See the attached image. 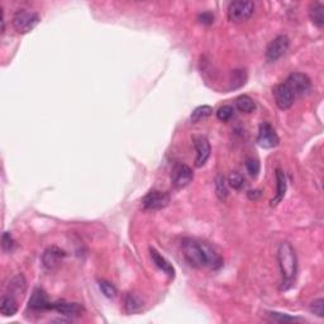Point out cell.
Returning a JSON list of instances; mask_svg holds the SVG:
<instances>
[{
	"mask_svg": "<svg viewBox=\"0 0 324 324\" xmlns=\"http://www.w3.org/2000/svg\"><path fill=\"white\" fill-rule=\"evenodd\" d=\"M244 166H246L247 172H248L251 176L256 178V176L258 175V172H260V162H258L256 158H253V157L246 158Z\"/></svg>",
	"mask_w": 324,
	"mask_h": 324,
	"instance_id": "obj_27",
	"label": "cell"
},
{
	"mask_svg": "<svg viewBox=\"0 0 324 324\" xmlns=\"http://www.w3.org/2000/svg\"><path fill=\"white\" fill-rule=\"evenodd\" d=\"M192 143H194V147H195L196 156H195V166L201 167L205 165V162L208 161L210 156V143L208 141L207 137L204 136H194L192 137Z\"/></svg>",
	"mask_w": 324,
	"mask_h": 324,
	"instance_id": "obj_11",
	"label": "cell"
},
{
	"mask_svg": "<svg viewBox=\"0 0 324 324\" xmlns=\"http://www.w3.org/2000/svg\"><path fill=\"white\" fill-rule=\"evenodd\" d=\"M228 185L235 190H241L244 186V179L239 172H231L228 176Z\"/></svg>",
	"mask_w": 324,
	"mask_h": 324,
	"instance_id": "obj_24",
	"label": "cell"
},
{
	"mask_svg": "<svg viewBox=\"0 0 324 324\" xmlns=\"http://www.w3.org/2000/svg\"><path fill=\"white\" fill-rule=\"evenodd\" d=\"M274 96H275L276 105L281 110H286L291 108L295 101V94L286 83L278 84L274 90Z\"/></svg>",
	"mask_w": 324,
	"mask_h": 324,
	"instance_id": "obj_9",
	"label": "cell"
},
{
	"mask_svg": "<svg viewBox=\"0 0 324 324\" xmlns=\"http://www.w3.org/2000/svg\"><path fill=\"white\" fill-rule=\"evenodd\" d=\"M215 192L219 200H226L228 196V189H227V184L223 176H218L215 179Z\"/></svg>",
	"mask_w": 324,
	"mask_h": 324,
	"instance_id": "obj_23",
	"label": "cell"
},
{
	"mask_svg": "<svg viewBox=\"0 0 324 324\" xmlns=\"http://www.w3.org/2000/svg\"><path fill=\"white\" fill-rule=\"evenodd\" d=\"M66 257V252L58 247H48L42 255V264L47 270H55L58 265Z\"/></svg>",
	"mask_w": 324,
	"mask_h": 324,
	"instance_id": "obj_12",
	"label": "cell"
},
{
	"mask_svg": "<svg viewBox=\"0 0 324 324\" xmlns=\"http://www.w3.org/2000/svg\"><path fill=\"white\" fill-rule=\"evenodd\" d=\"M255 12V3L246 0H237L228 8V19L233 23H242L251 18Z\"/></svg>",
	"mask_w": 324,
	"mask_h": 324,
	"instance_id": "obj_4",
	"label": "cell"
},
{
	"mask_svg": "<svg viewBox=\"0 0 324 324\" xmlns=\"http://www.w3.org/2000/svg\"><path fill=\"white\" fill-rule=\"evenodd\" d=\"M232 75H233V85H232L233 89L244 85V83H246V74H244L242 70H234Z\"/></svg>",
	"mask_w": 324,
	"mask_h": 324,
	"instance_id": "obj_31",
	"label": "cell"
},
{
	"mask_svg": "<svg viewBox=\"0 0 324 324\" xmlns=\"http://www.w3.org/2000/svg\"><path fill=\"white\" fill-rule=\"evenodd\" d=\"M310 312L316 316L323 318L324 317V300L323 299H317L310 304Z\"/></svg>",
	"mask_w": 324,
	"mask_h": 324,
	"instance_id": "obj_28",
	"label": "cell"
},
{
	"mask_svg": "<svg viewBox=\"0 0 324 324\" xmlns=\"http://www.w3.org/2000/svg\"><path fill=\"white\" fill-rule=\"evenodd\" d=\"M124 308H126V312L128 314H137L143 308V303L135 294H128L126 296V300H124Z\"/></svg>",
	"mask_w": 324,
	"mask_h": 324,
	"instance_id": "obj_19",
	"label": "cell"
},
{
	"mask_svg": "<svg viewBox=\"0 0 324 324\" xmlns=\"http://www.w3.org/2000/svg\"><path fill=\"white\" fill-rule=\"evenodd\" d=\"M290 45V40L287 36H278L269 43L266 48V60L269 62H275L278 58L285 55Z\"/></svg>",
	"mask_w": 324,
	"mask_h": 324,
	"instance_id": "obj_7",
	"label": "cell"
},
{
	"mask_svg": "<svg viewBox=\"0 0 324 324\" xmlns=\"http://www.w3.org/2000/svg\"><path fill=\"white\" fill-rule=\"evenodd\" d=\"M149 252H151V258L152 261L155 262L156 266L160 270H162L166 275H169L170 278H174L175 276V270L172 267V265L167 261L166 258L162 255H160V252L155 250V248H149Z\"/></svg>",
	"mask_w": 324,
	"mask_h": 324,
	"instance_id": "obj_16",
	"label": "cell"
},
{
	"mask_svg": "<svg viewBox=\"0 0 324 324\" xmlns=\"http://www.w3.org/2000/svg\"><path fill=\"white\" fill-rule=\"evenodd\" d=\"M17 312L18 307L17 301L14 300V298H13L12 295L1 296V300H0V313H1L4 317H13Z\"/></svg>",
	"mask_w": 324,
	"mask_h": 324,
	"instance_id": "obj_17",
	"label": "cell"
},
{
	"mask_svg": "<svg viewBox=\"0 0 324 324\" xmlns=\"http://www.w3.org/2000/svg\"><path fill=\"white\" fill-rule=\"evenodd\" d=\"M198 20L203 24H212L213 22H214V15H213L212 13H208V12L201 13V14L198 17Z\"/></svg>",
	"mask_w": 324,
	"mask_h": 324,
	"instance_id": "obj_32",
	"label": "cell"
},
{
	"mask_svg": "<svg viewBox=\"0 0 324 324\" xmlns=\"http://www.w3.org/2000/svg\"><path fill=\"white\" fill-rule=\"evenodd\" d=\"M99 287H100L101 293L106 296V298H114L117 295V287L112 284V282L106 281V280H100L99 281Z\"/></svg>",
	"mask_w": 324,
	"mask_h": 324,
	"instance_id": "obj_25",
	"label": "cell"
},
{
	"mask_svg": "<svg viewBox=\"0 0 324 324\" xmlns=\"http://www.w3.org/2000/svg\"><path fill=\"white\" fill-rule=\"evenodd\" d=\"M184 257L192 267H210L215 270L223 265L221 256L213 250V247L205 242L196 241L192 238H184L181 242Z\"/></svg>",
	"mask_w": 324,
	"mask_h": 324,
	"instance_id": "obj_1",
	"label": "cell"
},
{
	"mask_svg": "<svg viewBox=\"0 0 324 324\" xmlns=\"http://www.w3.org/2000/svg\"><path fill=\"white\" fill-rule=\"evenodd\" d=\"M1 246H3V250L5 252H12L13 248H14L15 243L14 239H13L12 234L9 232H5L3 234V238H1Z\"/></svg>",
	"mask_w": 324,
	"mask_h": 324,
	"instance_id": "obj_29",
	"label": "cell"
},
{
	"mask_svg": "<svg viewBox=\"0 0 324 324\" xmlns=\"http://www.w3.org/2000/svg\"><path fill=\"white\" fill-rule=\"evenodd\" d=\"M194 179V172L187 165L178 164L174 166L171 172V181L175 189L186 187Z\"/></svg>",
	"mask_w": 324,
	"mask_h": 324,
	"instance_id": "obj_8",
	"label": "cell"
},
{
	"mask_svg": "<svg viewBox=\"0 0 324 324\" xmlns=\"http://www.w3.org/2000/svg\"><path fill=\"white\" fill-rule=\"evenodd\" d=\"M52 309L60 313L61 316L69 317V318L80 317L84 313V307L81 304H79V303H69V301L65 300L52 303Z\"/></svg>",
	"mask_w": 324,
	"mask_h": 324,
	"instance_id": "obj_13",
	"label": "cell"
},
{
	"mask_svg": "<svg viewBox=\"0 0 324 324\" xmlns=\"http://www.w3.org/2000/svg\"><path fill=\"white\" fill-rule=\"evenodd\" d=\"M285 83L290 86V89L293 90L295 96H304V95L309 94L310 90H312L310 79L308 78L307 75L301 74V72L290 74Z\"/></svg>",
	"mask_w": 324,
	"mask_h": 324,
	"instance_id": "obj_6",
	"label": "cell"
},
{
	"mask_svg": "<svg viewBox=\"0 0 324 324\" xmlns=\"http://www.w3.org/2000/svg\"><path fill=\"white\" fill-rule=\"evenodd\" d=\"M26 286H27V282H26V278H24L23 275H18V276H15V278H13L12 281L9 282V285H8L12 296L20 295V294L23 295L24 291H26Z\"/></svg>",
	"mask_w": 324,
	"mask_h": 324,
	"instance_id": "obj_20",
	"label": "cell"
},
{
	"mask_svg": "<svg viewBox=\"0 0 324 324\" xmlns=\"http://www.w3.org/2000/svg\"><path fill=\"white\" fill-rule=\"evenodd\" d=\"M29 308L36 312H41V310L52 309V303L48 300L46 291L41 287L33 290L31 299H29Z\"/></svg>",
	"mask_w": 324,
	"mask_h": 324,
	"instance_id": "obj_14",
	"label": "cell"
},
{
	"mask_svg": "<svg viewBox=\"0 0 324 324\" xmlns=\"http://www.w3.org/2000/svg\"><path fill=\"white\" fill-rule=\"evenodd\" d=\"M309 17L314 26L323 28L324 26V6L321 3L313 4L309 9Z\"/></svg>",
	"mask_w": 324,
	"mask_h": 324,
	"instance_id": "obj_18",
	"label": "cell"
},
{
	"mask_svg": "<svg viewBox=\"0 0 324 324\" xmlns=\"http://www.w3.org/2000/svg\"><path fill=\"white\" fill-rule=\"evenodd\" d=\"M235 106L239 112L243 113H252L256 109V103L247 95H241L235 99Z\"/></svg>",
	"mask_w": 324,
	"mask_h": 324,
	"instance_id": "obj_21",
	"label": "cell"
},
{
	"mask_svg": "<svg viewBox=\"0 0 324 324\" xmlns=\"http://www.w3.org/2000/svg\"><path fill=\"white\" fill-rule=\"evenodd\" d=\"M286 178H285V174L280 169L276 170V195L275 198L271 200V205H278L280 201L284 199L285 194H286Z\"/></svg>",
	"mask_w": 324,
	"mask_h": 324,
	"instance_id": "obj_15",
	"label": "cell"
},
{
	"mask_svg": "<svg viewBox=\"0 0 324 324\" xmlns=\"http://www.w3.org/2000/svg\"><path fill=\"white\" fill-rule=\"evenodd\" d=\"M247 196H248L250 200H257L261 196V190H251V191L247 192Z\"/></svg>",
	"mask_w": 324,
	"mask_h": 324,
	"instance_id": "obj_33",
	"label": "cell"
},
{
	"mask_svg": "<svg viewBox=\"0 0 324 324\" xmlns=\"http://www.w3.org/2000/svg\"><path fill=\"white\" fill-rule=\"evenodd\" d=\"M269 316L274 319V321L282 322V323H290V322H298L300 318H295V317H290L287 314H282V313H275L271 312L269 313Z\"/></svg>",
	"mask_w": 324,
	"mask_h": 324,
	"instance_id": "obj_30",
	"label": "cell"
},
{
	"mask_svg": "<svg viewBox=\"0 0 324 324\" xmlns=\"http://www.w3.org/2000/svg\"><path fill=\"white\" fill-rule=\"evenodd\" d=\"M234 115V108L231 105H223L217 110V118L221 122H228Z\"/></svg>",
	"mask_w": 324,
	"mask_h": 324,
	"instance_id": "obj_26",
	"label": "cell"
},
{
	"mask_svg": "<svg viewBox=\"0 0 324 324\" xmlns=\"http://www.w3.org/2000/svg\"><path fill=\"white\" fill-rule=\"evenodd\" d=\"M170 203V195L160 190H151V191L142 199V205L146 210H161L166 208Z\"/></svg>",
	"mask_w": 324,
	"mask_h": 324,
	"instance_id": "obj_5",
	"label": "cell"
},
{
	"mask_svg": "<svg viewBox=\"0 0 324 324\" xmlns=\"http://www.w3.org/2000/svg\"><path fill=\"white\" fill-rule=\"evenodd\" d=\"M40 15L35 12L27 10V9H19L13 17V26L18 33H28L33 31L38 23H40Z\"/></svg>",
	"mask_w": 324,
	"mask_h": 324,
	"instance_id": "obj_3",
	"label": "cell"
},
{
	"mask_svg": "<svg viewBox=\"0 0 324 324\" xmlns=\"http://www.w3.org/2000/svg\"><path fill=\"white\" fill-rule=\"evenodd\" d=\"M278 260L282 276L281 289L286 290L291 286L298 273V258L294 247L289 242H282L278 246Z\"/></svg>",
	"mask_w": 324,
	"mask_h": 324,
	"instance_id": "obj_2",
	"label": "cell"
},
{
	"mask_svg": "<svg viewBox=\"0 0 324 324\" xmlns=\"http://www.w3.org/2000/svg\"><path fill=\"white\" fill-rule=\"evenodd\" d=\"M212 114H213V108H212V106L200 105V106H198V108H195V109L192 110L190 119H191L192 123H198V122L203 121V119H205V118L210 117Z\"/></svg>",
	"mask_w": 324,
	"mask_h": 324,
	"instance_id": "obj_22",
	"label": "cell"
},
{
	"mask_svg": "<svg viewBox=\"0 0 324 324\" xmlns=\"http://www.w3.org/2000/svg\"><path fill=\"white\" fill-rule=\"evenodd\" d=\"M280 142L278 133L275 132V129L273 126L269 123H262L258 128L257 135V143L258 146H261L262 148H274Z\"/></svg>",
	"mask_w": 324,
	"mask_h": 324,
	"instance_id": "obj_10",
	"label": "cell"
}]
</instances>
